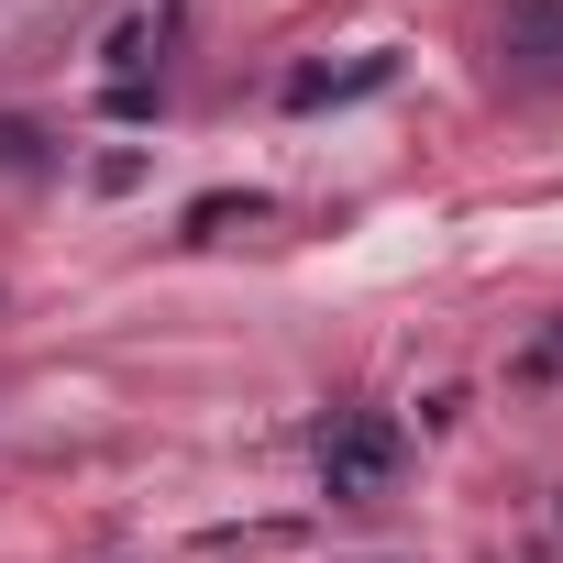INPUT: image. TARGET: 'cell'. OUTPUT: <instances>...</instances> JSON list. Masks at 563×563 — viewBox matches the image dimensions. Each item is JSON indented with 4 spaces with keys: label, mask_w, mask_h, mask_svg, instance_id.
<instances>
[{
    "label": "cell",
    "mask_w": 563,
    "mask_h": 563,
    "mask_svg": "<svg viewBox=\"0 0 563 563\" xmlns=\"http://www.w3.org/2000/svg\"><path fill=\"white\" fill-rule=\"evenodd\" d=\"M398 475V420H332L321 431V486L332 497H376Z\"/></svg>",
    "instance_id": "6da1fadb"
}]
</instances>
